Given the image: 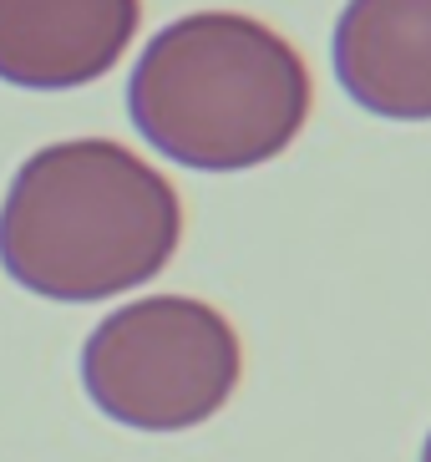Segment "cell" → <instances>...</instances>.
Instances as JSON below:
<instances>
[{"label":"cell","mask_w":431,"mask_h":462,"mask_svg":"<svg viewBox=\"0 0 431 462\" xmlns=\"http://www.w3.org/2000/svg\"><path fill=\"white\" fill-rule=\"evenodd\" d=\"M178 239V189L112 137H67L31 152L0 204V270L61 305L148 285Z\"/></svg>","instance_id":"6da1fadb"},{"label":"cell","mask_w":431,"mask_h":462,"mask_svg":"<svg viewBox=\"0 0 431 462\" xmlns=\"http://www.w3.org/2000/svg\"><path fill=\"white\" fill-rule=\"evenodd\" d=\"M127 117L173 163L243 173L299 137L310 117V71L254 15L193 11L142 46L127 77Z\"/></svg>","instance_id":"7a4b0ae2"},{"label":"cell","mask_w":431,"mask_h":462,"mask_svg":"<svg viewBox=\"0 0 431 462\" xmlns=\"http://www.w3.org/2000/svg\"><path fill=\"white\" fill-rule=\"evenodd\" d=\"M239 336L208 300L148 295L112 310L81 346V386L96 411L137 432H188L234 396Z\"/></svg>","instance_id":"3957f363"},{"label":"cell","mask_w":431,"mask_h":462,"mask_svg":"<svg viewBox=\"0 0 431 462\" xmlns=\"http://www.w3.org/2000/svg\"><path fill=\"white\" fill-rule=\"evenodd\" d=\"M142 0H0V82L71 92L117 67Z\"/></svg>","instance_id":"277c9868"},{"label":"cell","mask_w":431,"mask_h":462,"mask_svg":"<svg viewBox=\"0 0 431 462\" xmlns=\"http://www.w3.org/2000/svg\"><path fill=\"white\" fill-rule=\"evenodd\" d=\"M335 82L391 123H431V0H351L335 21Z\"/></svg>","instance_id":"5b68a950"},{"label":"cell","mask_w":431,"mask_h":462,"mask_svg":"<svg viewBox=\"0 0 431 462\" xmlns=\"http://www.w3.org/2000/svg\"><path fill=\"white\" fill-rule=\"evenodd\" d=\"M421 462H431V437H426V448H421Z\"/></svg>","instance_id":"8992f818"}]
</instances>
